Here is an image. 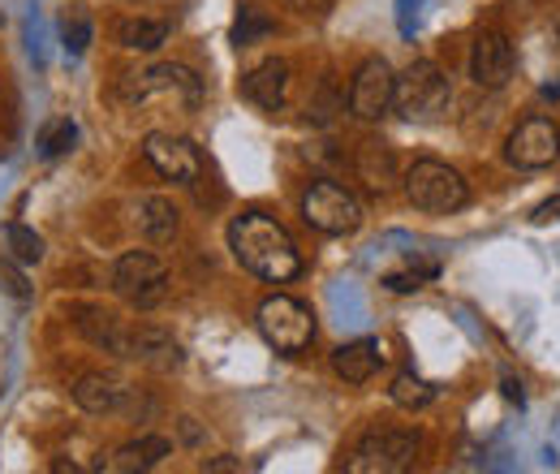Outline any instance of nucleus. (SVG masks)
Segmentation results:
<instances>
[{"mask_svg":"<svg viewBox=\"0 0 560 474\" xmlns=\"http://www.w3.org/2000/svg\"><path fill=\"white\" fill-rule=\"evenodd\" d=\"M504 397H509V402H522V384H513V380H504Z\"/></svg>","mask_w":560,"mask_h":474,"instance_id":"30","label":"nucleus"},{"mask_svg":"<svg viewBox=\"0 0 560 474\" xmlns=\"http://www.w3.org/2000/svg\"><path fill=\"white\" fill-rule=\"evenodd\" d=\"M73 142H78V126H73L70 117H57V122H48L39 130V155L44 160H61V155L73 151Z\"/></svg>","mask_w":560,"mask_h":474,"instance_id":"21","label":"nucleus"},{"mask_svg":"<svg viewBox=\"0 0 560 474\" xmlns=\"http://www.w3.org/2000/svg\"><path fill=\"white\" fill-rule=\"evenodd\" d=\"M135 100H151V95H168V100H182L186 113H195L203 104V82L190 73L186 66H155L139 73V82L130 86Z\"/></svg>","mask_w":560,"mask_h":474,"instance_id":"11","label":"nucleus"},{"mask_svg":"<svg viewBox=\"0 0 560 474\" xmlns=\"http://www.w3.org/2000/svg\"><path fill=\"white\" fill-rule=\"evenodd\" d=\"M139 229H142V238L155 242V246L173 242V238H177V207H173V199L147 195L139 204Z\"/></svg>","mask_w":560,"mask_h":474,"instance_id":"18","label":"nucleus"},{"mask_svg":"<svg viewBox=\"0 0 560 474\" xmlns=\"http://www.w3.org/2000/svg\"><path fill=\"white\" fill-rule=\"evenodd\" d=\"M388 393H393V402H397V406H406V409H422L431 397H435V389H431L427 380H419V375H410V371H406V375H397Z\"/></svg>","mask_w":560,"mask_h":474,"instance_id":"22","label":"nucleus"},{"mask_svg":"<svg viewBox=\"0 0 560 474\" xmlns=\"http://www.w3.org/2000/svg\"><path fill=\"white\" fill-rule=\"evenodd\" d=\"M126 358H135L151 371H177L182 367V345L168 337L164 328H139L126 340Z\"/></svg>","mask_w":560,"mask_h":474,"instance_id":"13","label":"nucleus"},{"mask_svg":"<svg viewBox=\"0 0 560 474\" xmlns=\"http://www.w3.org/2000/svg\"><path fill=\"white\" fill-rule=\"evenodd\" d=\"M61 39H66V53H70V57H82L86 44H91V18H86V13H70V18L61 22Z\"/></svg>","mask_w":560,"mask_h":474,"instance_id":"25","label":"nucleus"},{"mask_svg":"<svg viewBox=\"0 0 560 474\" xmlns=\"http://www.w3.org/2000/svg\"><path fill=\"white\" fill-rule=\"evenodd\" d=\"M9 251H13V259H22V264H39L44 259V238L35 233V229H26V224H9Z\"/></svg>","mask_w":560,"mask_h":474,"instance_id":"24","label":"nucleus"},{"mask_svg":"<svg viewBox=\"0 0 560 474\" xmlns=\"http://www.w3.org/2000/svg\"><path fill=\"white\" fill-rule=\"evenodd\" d=\"M168 22L164 18H121L117 22V44L135 48V53H155L160 44H168Z\"/></svg>","mask_w":560,"mask_h":474,"instance_id":"19","label":"nucleus"},{"mask_svg":"<svg viewBox=\"0 0 560 474\" xmlns=\"http://www.w3.org/2000/svg\"><path fill=\"white\" fill-rule=\"evenodd\" d=\"M242 91H246V100L259 104L264 113H277L280 104H284V95H289V61L272 57V61L255 66L250 73H246Z\"/></svg>","mask_w":560,"mask_h":474,"instance_id":"14","label":"nucleus"},{"mask_svg":"<svg viewBox=\"0 0 560 474\" xmlns=\"http://www.w3.org/2000/svg\"><path fill=\"white\" fill-rule=\"evenodd\" d=\"M168 453H173V440H164V436H139V440H130V444H121V449L113 453L108 471H117V474L155 471Z\"/></svg>","mask_w":560,"mask_h":474,"instance_id":"17","label":"nucleus"},{"mask_svg":"<svg viewBox=\"0 0 560 474\" xmlns=\"http://www.w3.org/2000/svg\"><path fill=\"white\" fill-rule=\"evenodd\" d=\"M393 86H397V73L384 57L362 61L350 82V113L358 122H380L393 108Z\"/></svg>","mask_w":560,"mask_h":474,"instance_id":"9","label":"nucleus"},{"mask_svg":"<svg viewBox=\"0 0 560 474\" xmlns=\"http://www.w3.org/2000/svg\"><path fill=\"white\" fill-rule=\"evenodd\" d=\"M548 220H560V195H557V199H548V204L535 207V224H548Z\"/></svg>","mask_w":560,"mask_h":474,"instance_id":"28","label":"nucleus"},{"mask_svg":"<svg viewBox=\"0 0 560 474\" xmlns=\"http://www.w3.org/2000/svg\"><path fill=\"white\" fill-rule=\"evenodd\" d=\"M419 453V436L415 431H393V427H375L353 444L346 471L353 474H397L406 471Z\"/></svg>","mask_w":560,"mask_h":474,"instance_id":"5","label":"nucleus"},{"mask_svg":"<svg viewBox=\"0 0 560 474\" xmlns=\"http://www.w3.org/2000/svg\"><path fill=\"white\" fill-rule=\"evenodd\" d=\"M113 289H117L130 307L151 311V307H160L164 293H168V268H164V259L151 255V251H126V255L117 259V268H113Z\"/></svg>","mask_w":560,"mask_h":474,"instance_id":"6","label":"nucleus"},{"mask_svg":"<svg viewBox=\"0 0 560 474\" xmlns=\"http://www.w3.org/2000/svg\"><path fill=\"white\" fill-rule=\"evenodd\" d=\"M255 324H259V337L268 340L277 354H302L315 340V315H311V307L298 302V298H289V293L264 298Z\"/></svg>","mask_w":560,"mask_h":474,"instance_id":"4","label":"nucleus"},{"mask_svg":"<svg viewBox=\"0 0 560 474\" xmlns=\"http://www.w3.org/2000/svg\"><path fill=\"white\" fill-rule=\"evenodd\" d=\"M289 4H293L302 18H324V13L332 9V0H289Z\"/></svg>","mask_w":560,"mask_h":474,"instance_id":"27","label":"nucleus"},{"mask_svg":"<svg viewBox=\"0 0 560 474\" xmlns=\"http://www.w3.org/2000/svg\"><path fill=\"white\" fill-rule=\"evenodd\" d=\"M203 471H208V474H220V471H242V462L224 453V458H211V462H203Z\"/></svg>","mask_w":560,"mask_h":474,"instance_id":"29","label":"nucleus"},{"mask_svg":"<svg viewBox=\"0 0 560 474\" xmlns=\"http://www.w3.org/2000/svg\"><path fill=\"white\" fill-rule=\"evenodd\" d=\"M264 35H272V18H264L255 4H242L237 26H233V44L246 48V44H255V39H264Z\"/></svg>","mask_w":560,"mask_h":474,"instance_id":"23","label":"nucleus"},{"mask_svg":"<svg viewBox=\"0 0 560 474\" xmlns=\"http://www.w3.org/2000/svg\"><path fill=\"white\" fill-rule=\"evenodd\" d=\"M448 104H453V86H448L444 69L431 66V61H415L393 86V108L406 122H419V126L440 122L448 113Z\"/></svg>","mask_w":560,"mask_h":474,"instance_id":"2","label":"nucleus"},{"mask_svg":"<svg viewBox=\"0 0 560 474\" xmlns=\"http://www.w3.org/2000/svg\"><path fill=\"white\" fill-rule=\"evenodd\" d=\"M130 4H151V0H130Z\"/></svg>","mask_w":560,"mask_h":474,"instance_id":"31","label":"nucleus"},{"mask_svg":"<svg viewBox=\"0 0 560 474\" xmlns=\"http://www.w3.org/2000/svg\"><path fill=\"white\" fill-rule=\"evenodd\" d=\"M358 173L366 177L371 190H388V182H393V155H388L380 142H366V147L358 151Z\"/></svg>","mask_w":560,"mask_h":474,"instance_id":"20","label":"nucleus"},{"mask_svg":"<svg viewBox=\"0 0 560 474\" xmlns=\"http://www.w3.org/2000/svg\"><path fill=\"white\" fill-rule=\"evenodd\" d=\"M142 155L151 160V169H155L160 177H168V182H177V186H195V182L203 177V155H199V147L182 135H164V130L147 135Z\"/></svg>","mask_w":560,"mask_h":474,"instance_id":"8","label":"nucleus"},{"mask_svg":"<svg viewBox=\"0 0 560 474\" xmlns=\"http://www.w3.org/2000/svg\"><path fill=\"white\" fill-rule=\"evenodd\" d=\"M73 402L86 414H117V409L130 406V389L117 384L113 375H82L73 384Z\"/></svg>","mask_w":560,"mask_h":474,"instance_id":"16","label":"nucleus"},{"mask_svg":"<svg viewBox=\"0 0 560 474\" xmlns=\"http://www.w3.org/2000/svg\"><path fill=\"white\" fill-rule=\"evenodd\" d=\"M302 220L328 238H341L362 224V204L337 182H311L302 195Z\"/></svg>","mask_w":560,"mask_h":474,"instance_id":"7","label":"nucleus"},{"mask_svg":"<svg viewBox=\"0 0 560 474\" xmlns=\"http://www.w3.org/2000/svg\"><path fill=\"white\" fill-rule=\"evenodd\" d=\"M406 195L419 211L431 216H448V211H462L470 204V186L457 169L440 164V160H419L410 173H406Z\"/></svg>","mask_w":560,"mask_h":474,"instance_id":"3","label":"nucleus"},{"mask_svg":"<svg viewBox=\"0 0 560 474\" xmlns=\"http://www.w3.org/2000/svg\"><path fill=\"white\" fill-rule=\"evenodd\" d=\"M229 246H233V259L246 271L272 280V285H284L302 271V251L298 242L284 233V224H277L272 216L264 211H246L229 224Z\"/></svg>","mask_w":560,"mask_h":474,"instance_id":"1","label":"nucleus"},{"mask_svg":"<svg viewBox=\"0 0 560 474\" xmlns=\"http://www.w3.org/2000/svg\"><path fill=\"white\" fill-rule=\"evenodd\" d=\"M513 66H517L513 44H509L500 31H483V35L475 39V48H470V78H475L479 86L500 91V86L513 78Z\"/></svg>","mask_w":560,"mask_h":474,"instance_id":"12","label":"nucleus"},{"mask_svg":"<svg viewBox=\"0 0 560 474\" xmlns=\"http://www.w3.org/2000/svg\"><path fill=\"white\" fill-rule=\"evenodd\" d=\"M380 367H384V349H380L375 337L350 340V345H341V349L332 354V371H337L346 384H366Z\"/></svg>","mask_w":560,"mask_h":474,"instance_id":"15","label":"nucleus"},{"mask_svg":"<svg viewBox=\"0 0 560 474\" xmlns=\"http://www.w3.org/2000/svg\"><path fill=\"white\" fill-rule=\"evenodd\" d=\"M504 160L513 169H548L560 160V126L548 117H530L522 122L509 142H504Z\"/></svg>","mask_w":560,"mask_h":474,"instance_id":"10","label":"nucleus"},{"mask_svg":"<svg viewBox=\"0 0 560 474\" xmlns=\"http://www.w3.org/2000/svg\"><path fill=\"white\" fill-rule=\"evenodd\" d=\"M427 276H435V264H431V268H406V271H388V276H384V285H388V289H397V293H415V289H422V280H427Z\"/></svg>","mask_w":560,"mask_h":474,"instance_id":"26","label":"nucleus"}]
</instances>
